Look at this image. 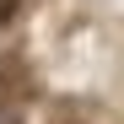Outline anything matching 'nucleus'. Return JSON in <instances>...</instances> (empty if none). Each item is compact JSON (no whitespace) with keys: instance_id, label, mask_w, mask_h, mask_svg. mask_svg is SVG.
<instances>
[{"instance_id":"nucleus-1","label":"nucleus","mask_w":124,"mask_h":124,"mask_svg":"<svg viewBox=\"0 0 124 124\" xmlns=\"http://www.w3.org/2000/svg\"><path fill=\"white\" fill-rule=\"evenodd\" d=\"M16 16H22V0H0V27L16 22Z\"/></svg>"}]
</instances>
